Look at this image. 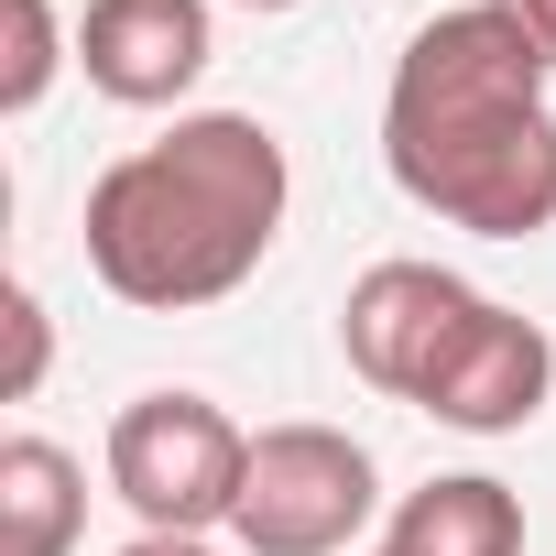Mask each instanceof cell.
<instances>
[{
	"label": "cell",
	"mask_w": 556,
	"mask_h": 556,
	"mask_svg": "<svg viewBox=\"0 0 556 556\" xmlns=\"http://www.w3.org/2000/svg\"><path fill=\"white\" fill-rule=\"evenodd\" d=\"M545 55L523 45L513 12L458 0L415 23L382 88V164L393 186L480 240H534L556 229V110H545Z\"/></svg>",
	"instance_id": "obj_1"
},
{
	"label": "cell",
	"mask_w": 556,
	"mask_h": 556,
	"mask_svg": "<svg viewBox=\"0 0 556 556\" xmlns=\"http://www.w3.org/2000/svg\"><path fill=\"white\" fill-rule=\"evenodd\" d=\"M295 164L251 110H175V131L131 142L88 186V273L142 317H197L240 295L285 240Z\"/></svg>",
	"instance_id": "obj_2"
},
{
	"label": "cell",
	"mask_w": 556,
	"mask_h": 556,
	"mask_svg": "<svg viewBox=\"0 0 556 556\" xmlns=\"http://www.w3.org/2000/svg\"><path fill=\"white\" fill-rule=\"evenodd\" d=\"M240 480H251V426H229V404L164 382L110 415V491L131 502L142 534H229Z\"/></svg>",
	"instance_id": "obj_3"
},
{
	"label": "cell",
	"mask_w": 556,
	"mask_h": 556,
	"mask_svg": "<svg viewBox=\"0 0 556 556\" xmlns=\"http://www.w3.org/2000/svg\"><path fill=\"white\" fill-rule=\"evenodd\" d=\"M371 513H382V469L350 426H262L229 545L240 556H350Z\"/></svg>",
	"instance_id": "obj_4"
},
{
	"label": "cell",
	"mask_w": 556,
	"mask_h": 556,
	"mask_svg": "<svg viewBox=\"0 0 556 556\" xmlns=\"http://www.w3.org/2000/svg\"><path fill=\"white\" fill-rule=\"evenodd\" d=\"M545 393H556V339L534 317H513L502 295L469 285V306L437 328V350H426V371H415L404 404L437 415L447 437H523L545 415Z\"/></svg>",
	"instance_id": "obj_5"
},
{
	"label": "cell",
	"mask_w": 556,
	"mask_h": 556,
	"mask_svg": "<svg viewBox=\"0 0 556 556\" xmlns=\"http://www.w3.org/2000/svg\"><path fill=\"white\" fill-rule=\"evenodd\" d=\"M207 0H88L77 12V77L121 110H175L207 77Z\"/></svg>",
	"instance_id": "obj_6"
},
{
	"label": "cell",
	"mask_w": 556,
	"mask_h": 556,
	"mask_svg": "<svg viewBox=\"0 0 556 556\" xmlns=\"http://www.w3.org/2000/svg\"><path fill=\"white\" fill-rule=\"evenodd\" d=\"M469 306V285L447 262H371L361 285H350V306H339V361L371 382V393H415V371H426V350H437V328Z\"/></svg>",
	"instance_id": "obj_7"
},
{
	"label": "cell",
	"mask_w": 556,
	"mask_h": 556,
	"mask_svg": "<svg viewBox=\"0 0 556 556\" xmlns=\"http://www.w3.org/2000/svg\"><path fill=\"white\" fill-rule=\"evenodd\" d=\"M382 556H523V502L491 469H447V480L393 502Z\"/></svg>",
	"instance_id": "obj_8"
},
{
	"label": "cell",
	"mask_w": 556,
	"mask_h": 556,
	"mask_svg": "<svg viewBox=\"0 0 556 556\" xmlns=\"http://www.w3.org/2000/svg\"><path fill=\"white\" fill-rule=\"evenodd\" d=\"M88 534V469L55 437L0 447V556H66Z\"/></svg>",
	"instance_id": "obj_9"
},
{
	"label": "cell",
	"mask_w": 556,
	"mask_h": 556,
	"mask_svg": "<svg viewBox=\"0 0 556 556\" xmlns=\"http://www.w3.org/2000/svg\"><path fill=\"white\" fill-rule=\"evenodd\" d=\"M55 66H77V34L55 23V0H0V121H34Z\"/></svg>",
	"instance_id": "obj_10"
},
{
	"label": "cell",
	"mask_w": 556,
	"mask_h": 556,
	"mask_svg": "<svg viewBox=\"0 0 556 556\" xmlns=\"http://www.w3.org/2000/svg\"><path fill=\"white\" fill-rule=\"evenodd\" d=\"M0 317H12V382H0V393H12V404H34V382H45V361H55L45 295H34V285H12V295H0Z\"/></svg>",
	"instance_id": "obj_11"
},
{
	"label": "cell",
	"mask_w": 556,
	"mask_h": 556,
	"mask_svg": "<svg viewBox=\"0 0 556 556\" xmlns=\"http://www.w3.org/2000/svg\"><path fill=\"white\" fill-rule=\"evenodd\" d=\"M491 12H513V23H523V45L556 66V0H491Z\"/></svg>",
	"instance_id": "obj_12"
},
{
	"label": "cell",
	"mask_w": 556,
	"mask_h": 556,
	"mask_svg": "<svg viewBox=\"0 0 556 556\" xmlns=\"http://www.w3.org/2000/svg\"><path fill=\"white\" fill-rule=\"evenodd\" d=\"M121 556H218V545H207V534H131Z\"/></svg>",
	"instance_id": "obj_13"
},
{
	"label": "cell",
	"mask_w": 556,
	"mask_h": 556,
	"mask_svg": "<svg viewBox=\"0 0 556 556\" xmlns=\"http://www.w3.org/2000/svg\"><path fill=\"white\" fill-rule=\"evenodd\" d=\"M240 12H295V0H240Z\"/></svg>",
	"instance_id": "obj_14"
}]
</instances>
